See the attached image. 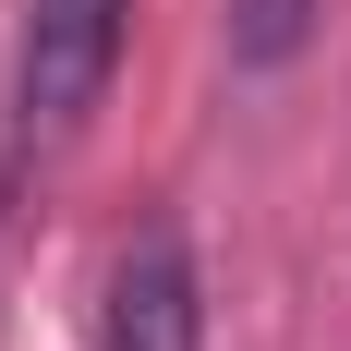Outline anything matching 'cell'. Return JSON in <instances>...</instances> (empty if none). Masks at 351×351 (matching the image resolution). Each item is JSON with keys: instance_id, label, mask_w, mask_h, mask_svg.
I'll list each match as a JSON object with an SVG mask.
<instances>
[{"instance_id": "obj_1", "label": "cell", "mask_w": 351, "mask_h": 351, "mask_svg": "<svg viewBox=\"0 0 351 351\" xmlns=\"http://www.w3.org/2000/svg\"><path fill=\"white\" fill-rule=\"evenodd\" d=\"M121 25H134V0H25V25H12V134L25 145L85 134V109L121 73Z\"/></svg>"}, {"instance_id": "obj_2", "label": "cell", "mask_w": 351, "mask_h": 351, "mask_svg": "<svg viewBox=\"0 0 351 351\" xmlns=\"http://www.w3.org/2000/svg\"><path fill=\"white\" fill-rule=\"evenodd\" d=\"M97 351H206V279H194V243H182L170 218H145L134 243L109 254Z\"/></svg>"}, {"instance_id": "obj_3", "label": "cell", "mask_w": 351, "mask_h": 351, "mask_svg": "<svg viewBox=\"0 0 351 351\" xmlns=\"http://www.w3.org/2000/svg\"><path fill=\"white\" fill-rule=\"evenodd\" d=\"M218 25H230V61H243V73H279V61H303V49H315L327 0H230Z\"/></svg>"}]
</instances>
